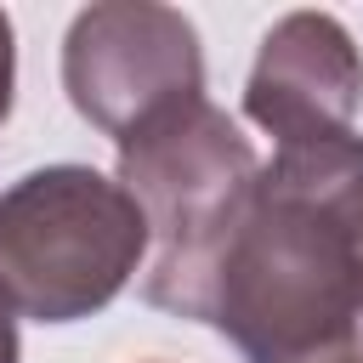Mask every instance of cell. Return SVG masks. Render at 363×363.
I'll return each instance as SVG.
<instances>
[{"label":"cell","mask_w":363,"mask_h":363,"mask_svg":"<svg viewBox=\"0 0 363 363\" xmlns=\"http://www.w3.org/2000/svg\"><path fill=\"white\" fill-rule=\"evenodd\" d=\"M0 363H17V323H11V301L0 295Z\"/></svg>","instance_id":"obj_5"},{"label":"cell","mask_w":363,"mask_h":363,"mask_svg":"<svg viewBox=\"0 0 363 363\" xmlns=\"http://www.w3.org/2000/svg\"><path fill=\"white\" fill-rule=\"evenodd\" d=\"M357 91H363V68L346 34L329 17H289L278 34H267L261 68L250 79V113L284 147H306V142L352 136Z\"/></svg>","instance_id":"obj_3"},{"label":"cell","mask_w":363,"mask_h":363,"mask_svg":"<svg viewBox=\"0 0 363 363\" xmlns=\"http://www.w3.org/2000/svg\"><path fill=\"white\" fill-rule=\"evenodd\" d=\"M125 147V193L159 233V267L147 278V301L182 318H204L210 272L255 193V153L250 142L204 102L182 96L142 119Z\"/></svg>","instance_id":"obj_1"},{"label":"cell","mask_w":363,"mask_h":363,"mask_svg":"<svg viewBox=\"0 0 363 363\" xmlns=\"http://www.w3.org/2000/svg\"><path fill=\"white\" fill-rule=\"evenodd\" d=\"M68 91H74V108L96 119L108 136H130L159 108L199 96L193 28L176 17L159 45H130V40H108L96 11H85L68 40Z\"/></svg>","instance_id":"obj_4"},{"label":"cell","mask_w":363,"mask_h":363,"mask_svg":"<svg viewBox=\"0 0 363 363\" xmlns=\"http://www.w3.org/2000/svg\"><path fill=\"white\" fill-rule=\"evenodd\" d=\"M142 244L147 216L96 170L57 164L0 193V295L40 323L108 306L136 272Z\"/></svg>","instance_id":"obj_2"}]
</instances>
